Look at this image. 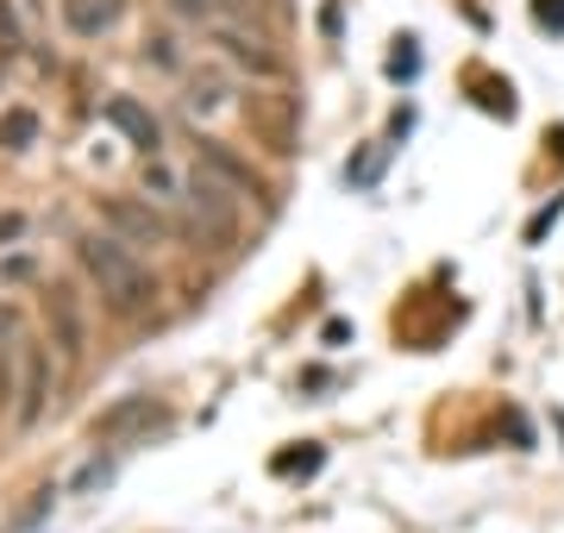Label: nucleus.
<instances>
[{
  "label": "nucleus",
  "mask_w": 564,
  "mask_h": 533,
  "mask_svg": "<svg viewBox=\"0 0 564 533\" xmlns=\"http://www.w3.org/2000/svg\"><path fill=\"white\" fill-rule=\"evenodd\" d=\"M170 7H176L182 20H202V13H214V7H220V0H170Z\"/></svg>",
  "instance_id": "6ab92c4d"
},
{
  "label": "nucleus",
  "mask_w": 564,
  "mask_h": 533,
  "mask_svg": "<svg viewBox=\"0 0 564 533\" xmlns=\"http://www.w3.org/2000/svg\"><path fill=\"white\" fill-rule=\"evenodd\" d=\"M101 113H107V126H120L126 139L139 144V151H151V157H158V120H151V113H144V107L132 101V95H113V101H107Z\"/></svg>",
  "instance_id": "9d476101"
},
{
  "label": "nucleus",
  "mask_w": 564,
  "mask_h": 533,
  "mask_svg": "<svg viewBox=\"0 0 564 533\" xmlns=\"http://www.w3.org/2000/svg\"><path fill=\"white\" fill-rule=\"evenodd\" d=\"M182 101H188V113H214V107H226V83L220 76H195Z\"/></svg>",
  "instance_id": "ddd939ff"
},
{
  "label": "nucleus",
  "mask_w": 564,
  "mask_h": 533,
  "mask_svg": "<svg viewBox=\"0 0 564 533\" xmlns=\"http://www.w3.org/2000/svg\"><path fill=\"white\" fill-rule=\"evenodd\" d=\"M101 220H107V232L113 239H126L132 251H144V246H170L182 226L163 214V207H151V195H107L101 202Z\"/></svg>",
  "instance_id": "7ed1b4c3"
},
{
  "label": "nucleus",
  "mask_w": 564,
  "mask_h": 533,
  "mask_svg": "<svg viewBox=\"0 0 564 533\" xmlns=\"http://www.w3.org/2000/svg\"><path fill=\"white\" fill-rule=\"evenodd\" d=\"M151 421H163V409L151 402V395H120L113 409L95 414V439H107V446H113V439H132V433H144Z\"/></svg>",
  "instance_id": "0eeeda50"
},
{
  "label": "nucleus",
  "mask_w": 564,
  "mask_h": 533,
  "mask_svg": "<svg viewBox=\"0 0 564 533\" xmlns=\"http://www.w3.org/2000/svg\"><path fill=\"white\" fill-rule=\"evenodd\" d=\"M13 327H20V314H13L7 302H0V339H13Z\"/></svg>",
  "instance_id": "412c9836"
},
{
  "label": "nucleus",
  "mask_w": 564,
  "mask_h": 533,
  "mask_svg": "<svg viewBox=\"0 0 564 533\" xmlns=\"http://www.w3.org/2000/svg\"><path fill=\"white\" fill-rule=\"evenodd\" d=\"M182 202L195 214V232L214 239V246H232L239 239V195L214 176V170L195 164V176H182Z\"/></svg>",
  "instance_id": "f03ea898"
},
{
  "label": "nucleus",
  "mask_w": 564,
  "mask_h": 533,
  "mask_svg": "<svg viewBox=\"0 0 564 533\" xmlns=\"http://www.w3.org/2000/svg\"><path fill=\"white\" fill-rule=\"evenodd\" d=\"M126 20V0H63V25L76 32V39H101L113 25Z\"/></svg>",
  "instance_id": "1a4fd4ad"
},
{
  "label": "nucleus",
  "mask_w": 564,
  "mask_h": 533,
  "mask_svg": "<svg viewBox=\"0 0 564 533\" xmlns=\"http://www.w3.org/2000/svg\"><path fill=\"white\" fill-rule=\"evenodd\" d=\"M195 164L214 170V176L232 188V195H258V202H270V183H263L258 170L245 164V157H239V151H232L226 139H202V144H195Z\"/></svg>",
  "instance_id": "423d86ee"
},
{
  "label": "nucleus",
  "mask_w": 564,
  "mask_h": 533,
  "mask_svg": "<svg viewBox=\"0 0 564 533\" xmlns=\"http://www.w3.org/2000/svg\"><path fill=\"white\" fill-rule=\"evenodd\" d=\"M13 239H25V214H0V246H13Z\"/></svg>",
  "instance_id": "a211bd4d"
},
{
  "label": "nucleus",
  "mask_w": 564,
  "mask_h": 533,
  "mask_svg": "<svg viewBox=\"0 0 564 533\" xmlns=\"http://www.w3.org/2000/svg\"><path fill=\"white\" fill-rule=\"evenodd\" d=\"M44 308V333H51V346H57L63 365H82L88 358V314H82V295L69 283H51L39 295Z\"/></svg>",
  "instance_id": "20e7f679"
},
{
  "label": "nucleus",
  "mask_w": 564,
  "mask_h": 533,
  "mask_svg": "<svg viewBox=\"0 0 564 533\" xmlns=\"http://www.w3.org/2000/svg\"><path fill=\"white\" fill-rule=\"evenodd\" d=\"M144 188H151V195H182V183H176V176H170V170L158 164V157L144 164Z\"/></svg>",
  "instance_id": "dca6fc26"
},
{
  "label": "nucleus",
  "mask_w": 564,
  "mask_h": 533,
  "mask_svg": "<svg viewBox=\"0 0 564 533\" xmlns=\"http://www.w3.org/2000/svg\"><path fill=\"white\" fill-rule=\"evenodd\" d=\"M25 51V32H20V7L0 0V57H20Z\"/></svg>",
  "instance_id": "4468645a"
},
{
  "label": "nucleus",
  "mask_w": 564,
  "mask_h": 533,
  "mask_svg": "<svg viewBox=\"0 0 564 533\" xmlns=\"http://www.w3.org/2000/svg\"><path fill=\"white\" fill-rule=\"evenodd\" d=\"M39 144V113L32 107H7L0 113V151H32Z\"/></svg>",
  "instance_id": "9b49d317"
},
{
  "label": "nucleus",
  "mask_w": 564,
  "mask_h": 533,
  "mask_svg": "<svg viewBox=\"0 0 564 533\" xmlns=\"http://www.w3.org/2000/svg\"><path fill=\"white\" fill-rule=\"evenodd\" d=\"M144 63H158V69H176V39H151V44H144Z\"/></svg>",
  "instance_id": "f3484780"
},
{
  "label": "nucleus",
  "mask_w": 564,
  "mask_h": 533,
  "mask_svg": "<svg viewBox=\"0 0 564 533\" xmlns=\"http://www.w3.org/2000/svg\"><path fill=\"white\" fill-rule=\"evenodd\" d=\"M76 264H82L88 283L101 289L107 314H120V320H139V314L158 302V276H151L139 251L126 246V239H113V232H82Z\"/></svg>",
  "instance_id": "f257e3e1"
},
{
  "label": "nucleus",
  "mask_w": 564,
  "mask_h": 533,
  "mask_svg": "<svg viewBox=\"0 0 564 533\" xmlns=\"http://www.w3.org/2000/svg\"><path fill=\"white\" fill-rule=\"evenodd\" d=\"M276 471L282 477H295V471H321V446H307V452H282V458H276Z\"/></svg>",
  "instance_id": "2eb2a0df"
},
{
  "label": "nucleus",
  "mask_w": 564,
  "mask_h": 533,
  "mask_svg": "<svg viewBox=\"0 0 564 533\" xmlns=\"http://www.w3.org/2000/svg\"><path fill=\"white\" fill-rule=\"evenodd\" d=\"M321 339H326V346H345V339H351V327H345V320H326Z\"/></svg>",
  "instance_id": "aec40b11"
},
{
  "label": "nucleus",
  "mask_w": 564,
  "mask_h": 533,
  "mask_svg": "<svg viewBox=\"0 0 564 533\" xmlns=\"http://www.w3.org/2000/svg\"><path fill=\"white\" fill-rule=\"evenodd\" d=\"M44 402H51V351L20 346V409H13V427L32 433L44 421Z\"/></svg>",
  "instance_id": "39448f33"
},
{
  "label": "nucleus",
  "mask_w": 564,
  "mask_h": 533,
  "mask_svg": "<svg viewBox=\"0 0 564 533\" xmlns=\"http://www.w3.org/2000/svg\"><path fill=\"white\" fill-rule=\"evenodd\" d=\"M214 44H220V51L239 63V69L263 76V83H276V76H282V57H276V51H270L263 39H251L245 25H220V32H214Z\"/></svg>",
  "instance_id": "6e6552de"
},
{
  "label": "nucleus",
  "mask_w": 564,
  "mask_h": 533,
  "mask_svg": "<svg viewBox=\"0 0 564 533\" xmlns=\"http://www.w3.org/2000/svg\"><path fill=\"white\" fill-rule=\"evenodd\" d=\"M245 113H251V120L263 126V139H270V151H282V157L295 151V126H289V113H270V107H263V95H251V101H245Z\"/></svg>",
  "instance_id": "f8f14e48"
}]
</instances>
